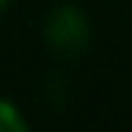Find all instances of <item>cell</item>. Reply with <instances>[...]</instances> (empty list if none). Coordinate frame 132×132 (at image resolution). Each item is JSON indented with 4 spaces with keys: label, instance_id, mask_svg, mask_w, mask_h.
I'll return each mask as SVG.
<instances>
[{
    "label": "cell",
    "instance_id": "obj_3",
    "mask_svg": "<svg viewBox=\"0 0 132 132\" xmlns=\"http://www.w3.org/2000/svg\"><path fill=\"white\" fill-rule=\"evenodd\" d=\"M12 3H15V0H0V15H3L6 9H9V6H12Z\"/></svg>",
    "mask_w": 132,
    "mask_h": 132
},
{
    "label": "cell",
    "instance_id": "obj_1",
    "mask_svg": "<svg viewBox=\"0 0 132 132\" xmlns=\"http://www.w3.org/2000/svg\"><path fill=\"white\" fill-rule=\"evenodd\" d=\"M91 35H94V27H91V18L82 6L76 3H59L44 15L41 21V38L44 47L53 50L62 59H73L85 53L91 47Z\"/></svg>",
    "mask_w": 132,
    "mask_h": 132
},
{
    "label": "cell",
    "instance_id": "obj_2",
    "mask_svg": "<svg viewBox=\"0 0 132 132\" xmlns=\"http://www.w3.org/2000/svg\"><path fill=\"white\" fill-rule=\"evenodd\" d=\"M27 129H29V120L21 112V106L12 97L0 94V132H27Z\"/></svg>",
    "mask_w": 132,
    "mask_h": 132
}]
</instances>
